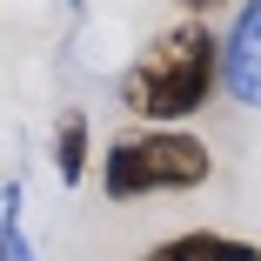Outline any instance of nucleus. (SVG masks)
Wrapping results in <instances>:
<instances>
[{
	"mask_svg": "<svg viewBox=\"0 0 261 261\" xmlns=\"http://www.w3.org/2000/svg\"><path fill=\"white\" fill-rule=\"evenodd\" d=\"M221 87V40L207 20H181L141 47V61L121 74V108L147 127H181Z\"/></svg>",
	"mask_w": 261,
	"mask_h": 261,
	"instance_id": "1",
	"label": "nucleus"
},
{
	"mask_svg": "<svg viewBox=\"0 0 261 261\" xmlns=\"http://www.w3.org/2000/svg\"><path fill=\"white\" fill-rule=\"evenodd\" d=\"M215 181V147L188 127H141L100 154V194L108 201H147V194H194Z\"/></svg>",
	"mask_w": 261,
	"mask_h": 261,
	"instance_id": "2",
	"label": "nucleus"
},
{
	"mask_svg": "<svg viewBox=\"0 0 261 261\" xmlns=\"http://www.w3.org/2000/svg\"><path fill=\"white\" fill-rule=\"evenodd\" d=\"M221 87L241 108L261 114V0H241L234 7V27L221 40Z\"/></svg>",
	"mask_w": 261,
	"mask_h": 261,
	"instance_id": "3",
	"label": "nucleus"
},
{
	"mask_svg": "<svg viewBox=\"0 0 261 261\" xmlns=\"http://www.w3.org/2000/svg\"><path fill=\"white\" fill-rule=\"evenodd\" d=\"M141 261H261V248H254V241H241V234L194 228V234H168V241H154Z\"/></svg>",
	"mask_w": 261,
	"mask_h": 261,
	"instance_id": "4",
	"label": "nucleus"
},
{
	"mask_svg": "<svg viewBox=\"0 0 261 261\" xmlns=\"http://www.w3.org/2000/svg\"><path fill=\"white\" fill-rule=\"evenodd\" d=\"M87 161H94V147H87V114L74 108V114H61V127H54V174H61L67 188H81V181H87Z\"/></svg>",
	"mask_w": 261,
	"mask_h": 261,
	"instance_id": "5",
	"label": "nucleus"
},
{
	"mask_svg": "<svg viewBox=\"0 0 261 261\" xmlns=\"http://www.w3.org/2000/svg\"><path fill=\"white\" fill-rule=\"evenodd\" d=\"M174 7H181L188 20H201V14H221V7H228V0H174Z\"/></svg>",
	"mask_w": 261,
	"mask_h": 261,
	"instance_id": "6",
	"label": "nucleus"
},
{
	"mask_svg": "<svg viewBox=\"0 0 261 261\" xmlns=\"http://www.w3.org/2000/svg\"><path fill=\"white\" fill-rule=\"evenodd\" d=\"M0 261H7V248H0Z\"/></svg>",
	"mask_w": 261,
	"mask_h": 261,
	"instance_id": "7",
	"label": "nucleus"
}]
</instances>
